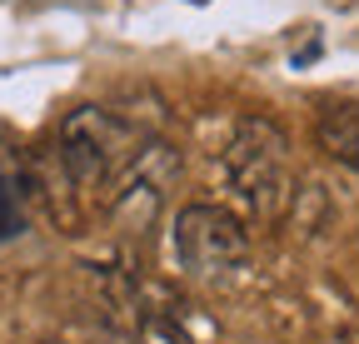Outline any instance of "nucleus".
Instances as JSON below:
<instances>
[{
    "label": "nucleus",
    "mask_w": 359,
    "mask_h": 344,
    "mask_svg": "<svg viewBox=\"0 0 359 344\" xmlns=\"http://www.w3.org/2000/svg\"><path fill=\"white\" fill-rule=\"evenodd\" d=\"M150 145V135L130 115L110 105H80L60 125V165L80 190H100Z\"/></svg>",
    "instance_id": "f257e3e1"
},
{
    "label": "nucleus",
    "mask_w": 359,
    "mask_h": 344,
    "mask_svg": "<svg viewBox=\"0 0 359 344\" xmlns=\"http://www.w3.org/2000/svg\"><path fill=\"white\" fill-rule=\"evenodd\" d=\"M224 175H230L235 200L255 220H275L290 200V160H285V135L269 120H240L235 140L224 150Z\"/></svg>",
    "instance_id": "f03ea898"
},
{
    "label": "nucleus",
    "mask_w": 359,
    "mask_h": 344,
    "mask_svg": "<svg viewBox=\"0 0 359 344\" xmlns=\"http://www.w3.org/2000/svg\"><path fill=\"white\" fill-rule=\"evenodd\" d=\"M175 260L180 270H190L200 280H215V275H230L245 265L250 254V235H245V220H235L230 209L219 205H185L175 214Z\"/></svg>",
    "instance_id": "7ed1b4c3"
},
{
    "label": "nucleus",
    "mask_w": 359,
    "mask_h": 344,
    "mask_svg": "<svg viewBox=\"0 0 359 344\" xmlns=\"http://www.w3.org/2000/svg\"><path fill=\"white\" fill-rule=\"evenodd\" d=\"M314 145L334 165L359 170V100H325L314 115Z\"/></svg>",
    "instance_id": "20e7f679"
},
{
    "label": "nucleus",
    "mask_w": 359,
    "mask_h": 344,
    "mask_svg": "<svg viewBox=\"0 0 359 344\" xmlns=\"http://www.w3.org/2000/svg\"><path fill=\"white\" fill-rule=\"evenodd\" d=\"M15 230H20L15 190H11V180H6V170H0V240H6V235H15Z\"/></svg>",
    "instance_id": "39448f33"
},
{
    "label": "nucleus",
    "mask_w": 359,
    "mask_h": 344,
    "mask_svg": "<svg viewBox=\"0 0 359 344\" xmlns=\"http://www.w3.org/2000/svg\"><path fill=\"white\" fill-rule=\"evenodd\" d=\"M190 6H205V0H190Z\"/></svg>",
    "instance_id": "423d86ee"
},
{
    "label": "nucleus",
    "mask_w": 359,
    "mask_h": 344,
    "mask_svg": "<svg viewBox=\"0 0 359 344\" xmlns=\"http://www.w3.org/2000/svg\"><path fill=\"white\" fill-rule=\"evenodd\" d=\"M40 344H55V339H40Z\"/></svg>",
    "instance_id": "0eeeda50"
}]
</instances>
